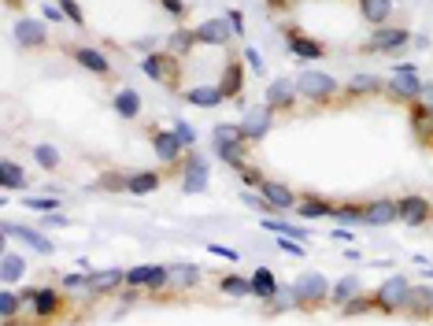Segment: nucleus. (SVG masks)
Segmentation results:
<instances>
[{
    "mask_svg": "<svg viewBox=\"0 0 433 326\" xmlns=\"http://www.w3.org/2000/svg\"><path fill=\"white\" fill-rule=\"evenodd\" d=\"M407 297H411V278H404V275H389L382 286L374 289V300H378L382 311H404Z\"/></svg>",
    "mask_w": 433,
    "mask_h": 326,
    "instance_id": "1",
    "label": "nucleus"
},
{
    "mask_svg": "<svg viewBox=\"0 0 433 326\" xmlns=\"http://www.w3.org/2000/svg\"><path fill=\"white\" fill-rule=\"evenodd\" d=\"M293 297H297V308H315V304L330 300V286L319 271H308L293 282Z\"/></svg>",
    "mask_w": 433,
    "mask_h": 326,
    "instance_id": "2",
    "label": "nucleus"
},
{
    "mask_svg": "<svg viewBox=\"0 0 433 326\" xmlns=\"http://www.w3.org/2000/svg\"><path fill=\"white\" fill-rule=\"evenodd\" d=\"M211 182V163L204 156H186L182 160V193H204Z\"/></svg>",
    "mask_w": 433,
    "mask_h": 326,
    "instance_id": "3",
    "label": "nucleus"
},
{
    "mask_svg": "<svg viewBox=\"0 0 433 326\" xmlns=\"http://www.w3.org/2000/svg\"><path fill=\"white\" fill-rule=\"evenodd\" d=\"M141 67L159 85H178V56H170V52H148Z\"/></svg>",
    "mask_w": 433,
    "mask_h": 326,
    "instance_id": "4",
    "label": "nucleus"
},
{
    "mask_svg": "<svg viewBox=\"0 0 433 326\" xmlns=\"http://www.w3.org/2000/svg\"><path fill=\"white\" fill-rule=\"evenodd\" d=\"M297 89H300V96H308V101L322 104V101H330V96L337 93V82H333L330 74H322V71H304V74L297 78Z\"/></svg>",
    "mask_w": 433,
    "mask_h": 326,
    "instance_id": "5",
    "label": "nucleus"
},
{
    "mask_svg": "<svg viewBox=\"0 0 433 326\" xmlns=\"http://www.w3.org/2000/svg\"><path fill=\"white\" fill-rule=\"evenodd\" d=\"M389 93L400 96V101L415 104L422 96V82H418V71L415 67H396L393 74H389Z\"/></svg>",
    "mask_w": 433,
    "mask_h": 326,
    "instance_id": "6",
    "label": "nucleus"
},
{
    "mask_svg": "<svg viewBox=\"0 0 433 326\" xmlns=\"http://www.w3.org/2000/svg\"><path fill=\"white\" fill-rule=\"evenodd\" d=\"M270 126H274V112H270L267 104H256L248 108L245 119H241V130H245V141H263L270 134Z\"/></svg>",
    "mask_w": 433,
    "mask_h": 326,
    "instance_id": "7",
    "label": "nucleus"
},
{
    "mask_svg": "<svg viewBox=\"0 0 433 326\" xmlns=\"http://www.w3.org/2000/svg\"><path fill=\"white\" fill-rule=\"evenodd\" d=\"M297 96H300V89H297L293 78H274L267 85V108L270 112H289V108L297 104Z\"/></svg>",
    "mask_w": 433,
    "mask_h": 326,
    "instance_id": "8",
    "label": "nucleus"
},
{
    "mask_svg": "<svg viewBox=\"0 0 433 326\" xmlns=\"http://www.w3.org/2000/svg\"><path fill=\"white\" fill-rule=\"evenodd\" d=\"M259 193H263V200H267L274 212H297V204H300V197H297L293 189L281 186V182H270V178L259 182Z\"/></svg>",
    "mask_w": 433,
    "mask_h": 326,
    "instance_id": "9",
    "label": "nucleus"
},
{
    "mask_svg": "<svg viewBox=\"0 0 433 326\" xmlns=\"http://www.w3.org/2000/svg\"><path fill=\"white\" fill-rule=\"evenodd\" d=\"M407 41H411L407 30H400V26H378L374 37L366 41V52H396V49H404Z\"/></svg>",
    "mask_w": 433,
    "mask_h": 326,
    "instance_id": "10",
    "label": "nucleus"
},
{
    "mask_svg": "<svg viewBox=\"0 0 433 326\" xmlns=\"http://www.w3.org/2000/svg\"><path fill=\"white\" fill-rule=\"evenodd\" d=\"M363 223L366 226H389V223H400V204L396 200H371V204H363Z\"/></svg>",
    "mask_w": 433,
    "mask_h": 326,
    "instance_id": "11",
    "label": "nucleus"
},
{
    "mask_svg": "<svg viewBox=\"0 0 433 326\" xmlns=\"http://www.w3.org/2000/svg\"><path fill=\"white\" fill-rule=\"evenodd\" d=\"M15 41L23 49H41V45H48V26L41 23V19H19L15 23Z\"/></svg>",
    "mask_w": 433,
    "mask_h": 326,
    "instance_id": "12",
    "label": "nucleus"
},
{
    "mask_svg": "<svg viewBox=\"0 0 433 326\" xmlns=\"http://www.w3.org/2000/svg\"><path fill=\"white\" fill-rule=\"evenodd\" d=\"M230 37H233V30H230V23H226V15L222 19H208V23L197 26V41H200V45L226 49V45H230Z\"/></svg>",
    "mask_w": 433,
    "mask_h": 326,
    "instance_id": "13",
    "label": "nucleus"
},
{
    "mask_svg": "<svg viewBox=\"0 0 433 326\" xmlns=\"http://www.w3.org/2000/svg\"><path fill=\"white\" fill-rule=\"evenodd\" d=\"M4 237H19L23 245H30L34 252H41V256H48L52 252V241L41 230H34V226H15V223H4V230H0Z\"/></svg>",
    "mask_w": 433,
    "mask_h": 326,
    "instance_id": "14",
    "label": "nucleus"
},
{
    "mask_svg": "<svg viewBox=\"0 0 433 326\" xmlns=\"http://www.w3.org/2000/svg\"><path fill=\"white\" fill-rule=\"evenodd\" d=\"M400 204V223H407V226H422L430 219V200L426 197H418V193H407L404 200H396Z\"/></svg>",
    "mask_w": 433,
    "mask_h": 326,
    "instance_id": "15",
    "label": "nucleus"
},
{
    "mask_svg": "<svg viewBox=\"0 0 433 326\" xmlns=\"http://www.w3.org/2000/svg\"><path fill=\"white\" fill-rule=\"evenodd\" d=\"M152 148H156L159 163H178L182 152H186V145L178 141L175 130H156V134H152Z\"/></svg>",
    "mask_w": 433,
    "mask_h": 326,
    "instance_id": "16",
    "label": "nucleus"
},
{
    "mask_svg": "<svg viewBox=\"0 0 433 326\" xmlns=\"http://www.w3.org/2000/svg\"><path fill=\"white\" fill-rule=\"evenodd\" d=\"M71 56L78 60L85 71H93L96 78H104V74L112 71V63H107V56H104L100 49H93V45H78V49H71Z\"/></svg>",
    "mask_w": 433,
    "mask_h": 326,
    "instance_id": "17",
    "label": "nucleus"
},
{
    "mask_svg": "<svg viewBox=\"0 0 433 326\" xmlns=\"http://www.w3.org/2000/svg\"><path fill=\"white\" fill-rule=\"evenodd\" d=\"M289 52L300 60H322L326 56V45L315 37H304V34H297V30H289Z\"/></svg>",
    "mask_w": 433,
    "mask_h": 326,
    "instance_id": "18",
    "label": "nucleus"
},
{
    "mask_svg": "<svg viewBox=\"0 0 433 326\" xmlns=\"http://www.w3.org/2000/svg\"><path fill=\"white\" fill-rule=\"evenodd\" d=\"M219 89L226 93V101H230V96H241V89H245V67H241V60H237V56H233V60H226Z\"/></svg>",
    "mask_w": 433,
    "mask_h": 326,
    "instance_id": "19",
    "label": "nucleus"
},
{
    "mask_svg": "<svg viewBox=\"0 0 433 326\" xmlns=\"http://www.w3.org/2000/svg\"><path fill=\"white\" fill-rule=\"evenodd\" d=\"M123 286H126V271H118V267H107V271L89 275V293H115Z\"/></svg>",
    "mask_w": 433,
    "mask_h": 326,
    "instance_id": "20",
    "label": "nucleus"
},
{
    "mask_svg": "<svg viewBox=\"0 0 433 326\" xmlns=\"http://www.w3.org/2000/svg\"><path fill=\"white\" fill-rule=\"evenodd\" d=\"M215 156H219L222 163H230L233 171H245V167H248L245 141H219V145H215Z\"/></svg>",
    "mask_w": 433,
    "mask_h": 326,
    "instance_id": "21",
    "label": "nucleus"
},
{
    "mask_svg": "<svg viewBox=\"0 0 433 326\" xmlns=\"http://www.w3.org/2000/svg\"><path fill=\"white\" fill-rule=\"evenodd\" d=\"M278 289H281V286L274 282V271H270V267H259L256 275H252V297H259L263 304H267L270 297H274Z\"/></svg>",
    "mask_w": 433,
    "mask_h": 326,
    "instance_id": "22",
    "label": "nucleus"
},
{
    "mask_svg": "<svg viewBox=\"0 0 433 326\" xmlns=\"http://www.w3.org/2000/svg\"><path fill=\"white\" fill-rule=\"evenodd\" d=\"M360 12H363L366 23L385 26V19L393 15V0H360Z\"/></svg>",
    "mask_w": 433,
    "mask_h": 326,
    "instance_id": "23",
    "label": "nucleus"
},
{
    "mask_svg": "<svg viewBox=\"0 0 433 326\" xmlns=\"http://www.w3.org/2000/svg\"><path fill=\"white\" fill-rule=\"evenodd\" d=\"M404 311H411V315H433V289H426V286H411V297H407V308Z\"/></svg>",
    "mask_w": 433,
    "mask_h": 326,
    "instance_id": "24",
    "label": "nucleus"
},
{
    "mask_svg": "<svg viewBox=\"0 0 433 326\" xmlns=\"http://www.w3.org/2000/svg\"><path fill=\"white\" fill-rule=\"evenodd\" d=\"M186 101L197 104V108H219L226 101V93L219 89V85H200V89H189L186 93Z\"/></svg>",
    "mask_w": 433,
    "mask_h": 326,
    "instance_id": "25",
    "label": "nucleus"
},
{
    "mask_svg": "<svg viewBox=\"0 0 433 326\" xmlns=\"http://www.w3.org/2000/svg\"><path fill=\"white\" fill-rule=\"evenodd\" d=\"M56 311H60V293L52 286L37 289V297H34V315H37V319H52Z\"/></svg>",
    "mask_w": 433,
    "mask_h": 326,
    "instance_id": "26",
    "label": "nucleus"
},
{
    "mask_svg": "<svg viewBox=\"0 0 433 326\" xmlns=\"http://www.w3.org/2000/svg\"><path fill=\"white\" fill-rule=\"evenodd\" d=\"M156 189H159L156 171H137V175H130V182H126V193H134V197H145V193H156Z\"/></svg>",
    "mask_w": 433,
    "mask_h": 326,
    "instance_id": "27",
    "label": "nucleus"
},
{
    "mask_svg": "<svg viewBox=\"0 0 433 326\" xmlns=\"http://www.w3.org/2000/svg\"><path fill=\"white\" fill-rule=\"evenodd\" d=\"M23 271H26V259H23V256H15V252H4V256H0V282H4V286L19 282V278H23Z\"/></svg>",
    "mask_w": 433,
    "mask_h": 326,
    "instance_id": "28",
    "label": "nucleus"
},
{
    "mask_svg": "<svg viewBox=\"0 0 433 326\" xmlns=\"http://www.w3.org/2000/svg\"><path fill=\"white\" fill-rule=\"evenodd\" d=\"M115 115H123V119H137V115H141V96H137V89H118V93H115Z\"/></svg>",
    "mask_w": 433,
    "mask_h": 326,
    "instance_id": "29",
    "label": "nucleus"
},
{
    "mask_svg": "<svg viewBox=\"0 0 433 326\" xmlns=\"http://www.w3.org/2000/svg\"><path fill=\"white\" fill-rule=\"evenodd\" d=\"M378 89H382V78H378V74H352L348 85H344L348 96H366V93H378Z\"/></svg>",
    "mask_w": 433,
    "mask_h": 326,
    "instance_id": "30",
    "label": "nucleus"
},
{
    "mask_svg": "<svg viewBox=\"0 0 433 326\" xmlns=\"http://www.w3.org/2000/svg\"><path fill=\"white\" fill-rule=\"evenodd\" d=\"M200 282V271L193 264H175L170 267V289H193Z\"/></svg>",
    "mask_w": 433,
    "mask_h": 326,
    "instance_id": "31",
    "label": "nucleus"
},
{
    "mask_svg": "<svg viewBox=\"0 0 433 326\" xmlns=\"http://www.w3.org/2000/svg\"><path fill=\"white\" fill-rule=\"evenodd\" d=\"M352 297H360V278H355V275L337 278V286L330 289V300H333V304H348Z\"/></svg>",
    "mask_w": 433,
    "mask_h": 326,
    "instance_id": "32",
    "label": "nucleus"
},
{
    "mask_svg": "<svg viewBox=\"0 0 433 326\" xmlns=\"http://www.w3.org/2000/svg\"><path fill=\"white\" fill-rule=\"evenodd\" d=\"M167 45H170V56H189L193 45H200V41H197V30H175Z\"/></svg>",
    "mask_w": 433,
    "mask_h": 326,
    "instance_id": "33",
    "label": "nucleus"
},
{
    "mask_svg": "<svg viewBox=\"0 0 433 326\" xmlns=\"http://www.w3.org/2000/svg\"><path fill=\"white\" fill-rule=\"evenodd\" d=\"M0 182H4V189H26V175H23V167H19L15 160L0 163Z\"/></svg>",
    "mask_w": 433,
    "mask_h": 326,
    "instance_id": "34",
    "label": "nucleus"
},
{
    "mask_svg": "<svg viewBox=\"0 0 433 326\" xmlns=\"http://www.w3.org/2000/svg\"><path fill=\"white\" fill-rule=\"evenodd\" d=\"M297 215L300 219H322V215H333V204L319 200V197H308V200L297 204Z\"/></svg>",
    "mask_w": 433,
    "mask_h": 326,
    "instance_id": "35",
    "label": "nucleus"
},
{
    "mask_svg": "<svg viewBox=\"0 0 433 326\" xmlns=\"http://www.w3.org/2000/svg\"><path fill=\"white\" fill-rule=\"evenodd\" d=\"M219 289L226 297H252V278H241V275H226L219 282Z\"/></svg>",
    "mask_w": 433,
    "mask_h": 326,
    "instance_id": "36",
    "label": "nucleus"
},
{
    "mask_svg": "<svg viewBox=\"0 0 433 326\" xmlns=\"http://www.w3.org/2000/svg\"><path fill=\"white\" fill-rule=\"evenodd\" d=\"M219 141H245L241 123H219L211 130V145H219Z\"/></svg>",
    "mask_w": 433,
    "mask_h": 326,
    "instance_id": "37",
    "label": "nucleus"
},
{
    "mask_svg": "<svg viewBox=\"0 0 433 326\" xmlns=\"http://www.w3.org/2000/svg\"><path fill=\"white\" fill-rule=\"evenodd\" d=\"M267 308H270V311H274V315H278V311H289V308H297V297H293V286H281V289L274 293V297H270V300H267Z\"/></svg>",
    "mask_w": 433,
    "mask_h": 326,
    "instance_id": "38",
    "label": "nucleus"
},
{
    "mask_svg": "<svg viewBox=\"0 0 433 326\" xmlns=\"http://www.w3.org/2000/svg\"><path fill=\"white\" fill-rule=\"evenodd\" d=\"M19 304H26V300L19 297V293H15L12 286H4V293H0V315H4V319H15Z\"/></svg>",
    "mask_w": 433,
    "mask_h": 326,
    "instance_id": "39",
    "label": "nucleus"
},
{
    "mask_svg": "<svg viewBox=\"0 0 433 326\" xmlns=\"http://www.w3.org/2000/svg\"><path fill=\"white\" fill-rule=\"evenodd\" d=\"M34 160H37L45 171H56V167H60V148H56V145H34Z\"/></svg>",
    "mask_w": 433,
    "mask_h": 326,
    "instance_id": "40",
    "label": "nucleus"
},
{
    "mask_svg": "<svg viewBox=\"0 0 433 326\" xmlns=\"http://www.w3.org/2000/svg\"><path fill=\"white\" fill-rule=\"evenodd\" d=\"M371 308H378L374 297H352L348 304H341V315H366Z\"/></svg>",
    "mask_w": 433,
    "mask_h": 326,
    "instance_id": "41",
    "label": "nucleus"
},
{
    "mask_svg": "<svg viewBox=\"0 0 433 326\" xmlns=\"http://www.w3.org/2000/svg\"><path fill=\"white\" fill-rule=\"evenodd\" d=\"M333 219L337 223H363V204H341V208H333Z\"/></svg>",
    "mask_w": 433,
    "mask_h": 326,
    "instance_id": "42",
    "label": "nucleus"
},
{
    "mask_svg": "<svg viewBox=\"0 0 433 326\" xmlns=\"http://www.w3.org/2000/svg\"><path fill=\"white\" fill-rule=\"evenodd\" d=\"M148 275H152V267H134V271H126V286H130V289H148Z\"/></svg>",
    "mask_w": 433,
    "mask_h": 326,
    "instance_id": "43",
    "label": "nucleus"
},
{
    "mask_svg": "<svg viewBox=\"0 0 433 326\" xmlns=\"http://www.w3.org/2000/svg\"><path fill=\"white\" fill-rule=\"evenodd\" d=\"M56 8H63V15H67L74 26H85V15H82V8L74 4V0H56Z\"/></svg>",
    "mask_w": 433,
    "mask_h": 326,
    "instance_id": "44",
    "label": "nucleus"
},
{
    "mask_svg": "<svg viewBox=\"0 0 433 326\" xmlns=\"http://www.w3.org/2000/svg\"><path fill=\"white\" fill-rule=\"evenodd\" d=\"M26 208H34V212H56V197H23Z\"/></svg>",
    "mask_w": 433,
    "mask_h": 326,
    "instance_id": "45",
    "label": "nucleus"
},
{
    "mask_svg": "<svg viewBox=\"0 0 433 326\" xmlns=\"http://www.w3.org/2000/svg\"><path fill=\"white\" fill-rule=\"evenodd\" d=\"M175 134H178V141H182L186 148H193V145H197V130H193L189 123H182V119L175 123Z\"/></svg>",
    "mask_w": 433,
    "mask_h": 326,
    "instance_id": "46",
    "label": "nucleus"
},
{
    "mask_svg": "<svg viewBox=\"0 0 433 326\" xmlns=\"http://www.w3.org/2000/svg\"><path fill=\"white\" fill-rule=\"evenodd\" d=\"M278 248L289 256H304V241H293V237H278Z\"/></svg>",
    "mask_w": 433,
    "mask_h": 326,
    "instance_id": "47",
    "label": "nucleus"
},
{
    "mask_svg": "<svg viewBox=\"0 0 433 326\" xmlns=\"http://www.w3.org/2000/svg\"><path fill=\"white\" fill-rule=\"evenodd\" d=\"M245 63H248V67H252L256 74H263V56H259V52H256L252 45L245 49Z\"/></svg>",
    "mask_w": 433,
    "mask_h": 326,
    "instance_id": "48",
    "label": "nucleus"
},
{
    "mask_svg": "<svg viewBox=\"0 0 433 326\" xmlns=\"http://www.w3.org/2000/svg\"><path fill=\"white\" fill-rule=\"evenodd\" d=\"M63 289H89V275H67L63 278Z\"/></svg>",
    "mask_w": 433,
    "mask_h": 326,
    "instance_id": "49",
    "label": "nucleus"
},
{
    "mask_svg": "<svg viewBox=\"0 0 433 326\" xmlns=\"http://www.w3.org/2000/svg\"><path fill=\"white\" fill-rule=\"evenodd\" d=\"M208 252H215L219 259H233V264H237V256H241V252H237V248H230V245H208Z\"/></svg>",
    "mask_w": 433,
    "mask_h": 326,
    "instance_id": "50",
    "label": "nucleus"
},
{
    "mask_svg": "<svg viewBox=\"0 0 433 326\" xmlns=\"http://www.w3.org/2000/svg\"><path fill=\"white\" fill-rule=\"evenodd\" d=\"M226 23H230V30L237 37H245V19H241V12H226Z\"/></svg>",
    "mask_w": 433,
    "mask_h": 326,
    "instance_id": "51",
    "label": "nucleus"
},
{
    "mask_svg": "<svg viewBox=\"0 0 433 326\" xmlns=\"http://www.w3.org/2000/svg\"><path fill=\"white\" fill-rule=\"evenodd\" d=\"M159 4H164V8H167V12L175 15V19H182V15H186V0H159Z\"/></svg>",
    "mask_w": 433,
    "mask_h": 326,
    "instance_id": "52",
    "label": "nucleus"
},
{
    "mask_svg": "<svg viewBox=\"0 0 433 326\" xmlns=\"http://www.w3.org/2000/svg\"><path fill=\"white\" fill-rule=\"evenodd\" d=\"M241 182H245V186H256V189H259V182H263V175H259L256 167H245V171H241Z\"/></svg>",
    "mask_w": 433,
    "mask_h": 326,
    "instance_id": "53",
    "label": "nucleus"
},
{
    "mask_svg": "<svg viewBox=\"0 0 433 326\" xmlns=\"http://www.w3.org/2000/svg\"><path fill=\"white\" fill-rule=\"evenodd\" d=\"M41 226H67V219H63L60 212H48L45 219H41Z\"/></svg>",
    "mask_w": 433,
    "mask_h": 326,
    "instance_id": "54",
    "label": "nucleus"
},
{
    "mask_svg": "<svg viewBox=\"0 0 433 326\" xmlns=\"http://www.w3.org/2000/svg\"><path fill=\"white\" fill-rule=\"evenodd\" d=\"M422 108H426V112H433V85H422Z\"/></svg>",
    "mask_w": 433,
    "mask_h": 326,
    "instance_id": "55",
    "label": "nucleus"
},
{
    "mask_svg": "<svg viewBox=\"0 0 433 326\" xmlns=\"http://www.w3.org/2000/svg\"><path fill=\"white\" fill-rule=\"evenodd\" d=\"M41 15H45L48 23H60V19H67V15H63V8H52V4H48V8H45V12H41Z\"/></svg>",
    "mask_w": 433,
    "mask_h": 326,
    "instance_id": "56",
    "label": "nucleus"
},
{
    "mask_svg": "<svg viewBox=\"0 0 433 326\" xmlns=\"http://www.w3.org/2000/svg\"><path fill=\"white\" fill-rule=\"evenodd\" d=\"M137 52H145V56H148V52H152L156 49V37H145V41H137V45H134Z\"/></svg>",
    "mask_w": 433,
    "mask_h": 326,
    "instance_id": "57",
    "label": "nucleus"
},
{
    "mask_svg": "<svg viewBox=\"0 0 433 326\" xmlns=\"http://www.w3.org/2000/svg\"><path fill=\"white\" fill-rule=\"evenodd\" d=\"M4 326H26V323H15V319H4Z\"/></svg>",
    "mask_w": 433,
    "mask_h": 326,
    "instance_id": "58",
    "label": "nucleus"
},
{
    "mask_svg": "<svg viewBox=\"0 0 433 326\" xmlns=\"http://www.w3.org/2000/svg\"><path fill=\"white\" fill-rule=\"evenodd\" d=\"M267 4H270V8H281V0H267Z\"/></svg>",
    "mask_w": 433,
    "mask_h": 326,
    "instance_id": "59",
    "label": "nucleus"
},
{
    "mask_svg": "<svg viewBox=\"0 0 433 326\" xmlns=\"http://www.w3.org/2000/svg\"><path fill=\"white\" fill-rule=\"evenodd\" d=\"M8 4H15V0H8Z\"/></svg>",
    "mask_w": 433,
    "mask_h": 326,
    "instance_id": "60",
    "label": "nucleus"
},
{
    "mask_svg": "<svg viewBox=\"0 0 433 326\" xmlns=\"http://www.w3.org/2000/svg\"><path fill=\"white\" fill-rule=\"evenodd\" d=\"M430 115H433V112H430Z\"/></svg>",
    "mask_w": 433,
    "mask_h": 326,
    "instance_id": "61",
    "label": "nucleus"
}]
</instances>
